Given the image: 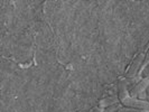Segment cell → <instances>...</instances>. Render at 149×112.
Listing matches in <instances>:
<instances>
[{
	"label": "cell",
	"instance_id": "6da1fadb",
	"mask_svg": "<svg viewBox=\"0 0 149 112\" xmlns=\"http://www.w3.org/2000/svg\"><path fill=\"white\" fill-rule=\"evenodd\" d=\"M127 88V79H122L119 82V88H118V97H119L120 104L125 108H131V109L140 110L143 112H149V101L130 97Z\"/></svg>",
	"mask_w": 149,
	"mask_h": 112
},
{
	"label": "cell",
	"instance_id": "7a4b0ae2",
	"mask_svg": "<svg viewBox=\"0 0 149 112\" xmlns=\"http://www.w3.org/2000/svg\"><path fill=\"white\" fill-rule=\"evenodd\" d=\"M145 54L143 53H139L136 57L134 58L132 63L130 64V66L128 68L127 73H126V79H132V77H136L138 73H139V70L142 65V62L145 61Z\"/></svg>",
	"mask_w": 149,
	"mask_h": 112
},
{
	"label": "cell",
	"instance_id": "3957f363",
	"mask_svg": "<svg viewBox=\"0 0 149 112\" xmlns=\"http://www.w3.org/2000/svg\"><path fill=\"white\" fill-rule=\"evenodd\" d=\"M148 88H149V76H147V77L141 79L134 86H132L131 90L129 91V94H130V97H137L139 94L146 92Z\"/></svg>",
	"mask_w": 149,
	"mask_h": 112
},
{
	"label": "cell",
	"instance_id": "277c9868",
	"mask_svg": "<svg viewBox=\"0 0 149 112\" xmlns=\"http://www.w3.org/2000/svg\"><path fill=\"white\" fill-rule=\"evenodd\" d=\"M119 101V97H108L102 99L101 101H99V108H102V109H108L109 106H112L114 104H118Z\"/></svg>",
	"mask_w": 149,
	"mask_h": 112
},
{
	"label": "cell",
	"instance_id": "5b68a950",
	"mask_svg": "<svg viewBox=\"0 0 149 112\" xmlns=\"http://www.w3.org/2000/svg\"><path fill=\"white\" fill-rule=\"evenodd\" d=\"M148 65H149V48H148V51H147L146 56H145V61L142 62V65H141V67H140V70H139V73H138V77H139V79H141L140 76H141L142 72H143V70L148 66Z\"/></svg>",
	"mask_w": 149,
	"mask_h": 112
},
{
	"label": "cell",
	"instance_id": "8992f818",
	"mask_svg": "<svg viewBox=\"0 0 149 112\" xmlns=\"http://www.w3.org/2000/svg\"><path fill=\"white\" fill-rule=\"evenodd\" d=\"M117 112H143V111L136 110V109H131V108H125V106H121Z\"/></svg>",
	"mask_w": 149,
	"mask_h": 112
},
{
	"label": "cell",
	"instance_id": "52a82bcc",
	"mask_svg": "<svg viewBox=\"0 0 149 112\" xmlns=\"http://www.w3.org/2000/svg\"><path fill=\"white\" fill-rule=\"evenodd\" d=\"M147 76H149V65L145 70H143V72H142V74H141V79H143V77H147Z\"/></svg>",
	"mask_w": 149,
	"mask_h": 112
},
{
	"label": "cell",
	"instance_id": "ba28073f",
	"mask_svg": "<svg viewBox=\"0 0 149 112\" xmlns=\"http://www.w3.org/2000/svg\"><path fill=\"white\" fill-rule=\"evenodd\" d=\"M91 112H104V109H102V108H99V106H97V108H94L93 110Z\"/></svg>",
	"mask_w": 149,
	"mask_h": 112
},
{
	"label": "cell",
	"instance_id": "9c48e42d",
	"mask_svg": "<svg viewBox=\"0 0 149 112\" xmlns=\"http://www.w3.org/2000/svg\"><path fill=\"white\" fill-rule=\"evenodd\" d=\"M146 92H147V95H148V97H149V88H148V89H147V91H146Z\"/></svg>",
	"mask_w": 149,
	"mask_h": 112
},
{
	"label": "cell",
	"instance_id": "30bf717a",
	"mask_svg": "<svg viewBox=\"0 0 149 112\" xmlns=\"http://www.w3.org/2000/svg\"><path fill=\"white\" fill-rule=\"evenodd\" d=\"M114 112H117V111H114Z\"/></svg>",
	"mask_w": 149,
	"mask_h": 112
}]
</instances>
